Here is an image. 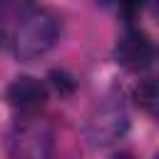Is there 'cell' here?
Wrapping results in <instances>:
<instances>
[{
  "mask_svg": "<svg viewBox=\"0 0 159 159\" xmlns=\"http://www.w3.org/2000/svg\"><path fill=\"white\" fill-rule=\"evenodd\" d=\"M132 99L144 114H149L152 119H159V80L157 77L139 80L132 89Z\"/></svg>",
  "mask_w": 159,
  "mask_h": 159,
  "instance_id": "cell-6",
  "label": "cell"
},
{
  "mask_svg": "<svg viewBox=\"0 0 159 159\" xmlns=\"http://www.w3.org/2000/svg\"><path fill=\"white\" fill-rule=\"evenodd\" d=\"M114 60L127 72H144L154 62V45L139 27L127 25L114 45Z\"/></svg>",
  "mask_w": 159,
  "mask_h": 159,
  "instance_id": "cell-4",
  "label": "cell"
},
{
  "mask_svg": "<svg viewBox=\"0 0 159 159\" xmlns=\"http://www.w3.org/2000/svg\"><path fill=\"white\" fill-rule=\"evenodd\" d=\"M147 5H149L152 15H154V17H157V22H159V0H147Z\"/></svg>",
  "mask_w": 159,
  "mask_h": 159,
  "instance_id": "cell-10",
  "label": "cell"
},
{
  "mask_svg": "<svg viewBox=\"0 0 159 159\" xmlns=\"http://www.w3.org/2000/svg\"><path fill=\"white\" fill-rule=\"evenodd\" d=\"M7 152L22 159H42L52 154V127L37 112H25L7 134Z\"/></svg>",
  "mask_w": 159,
  "mask_h": 159,
  "instance_id": "cell-2",
  "label": "cell"
},
{
  "mask_svg": "<svg viewBox=\"0 0 159 159\" xmlns=\"http://www.w3.org/2000/svg\"><path fill=\"white\" fill-rule=\"evenodd\" d=\"M104 2L129 22V20L139 12V7H142V2H144V0H104Z\"/></svg>",
  "mask_w": 159,
  "mask_h": 159,
  "instance_id": "cell-8",
  "label": "cell"
},
{
  "mask_svg": "<svg viewBox=\"0 0 159 159\" xmlns=\"http://www.w3.org/2000/svg\"><path fill=\"white\" fill-rule=\"evenodd\" d=\"M129 132V117H127V109L114 102V99H107L102 104H97L87 119V127H84V134H87V142L97 149H104V147H112L117 142H122Z\"/></svg>",
  "mask_w": 159,
  "mask_h": 159,
  "instance_id": "cell-3",
  "label": "cell"
},
{
  "mask_svg": "<svg viewBox=\"0 0 159 159\" xmlns=\"http://www.w3.org/2000/svg\"><path fill=\"white\" fill-rule=\"evenodd\" d=\"M35 10V0H0V27L17 25Z\"/></svg>",
  "mask_w": 159,
  "mask_h": 159,
  "instance_id": "cell-7",
  "label": "cell"
},
{
  "mask_svg": "<svg viewBox=\"0 0 159 159\" xmlns=\"http://www.w3.org/2000/svg\"><path fill=\"white\" fill-rule=\"evenodd\" d=\"M47 94H50V87L32 75H17L5 87V102L12 109H17L20 114L37 112L47 102Z\"/></svg>",
  "mask_w": 159,
  "mask_h": 159,
  "instance_id": "cell-5",
  "label": "cell"
},
{
  "mask_svg": "<svg viewBox=\"0 0 159 159\" xmlns=\"http://www.w3.org/2000/svg\"><path fill=\"white\" fill-rule=\"evenodd\" d=\"M60 40V22L50 10H32L15 25L12 50L20 62H35L45 57Z\"/></svg>",
  "mask_w": 159,
  "mask_h": 159,
  "instance_id": "cell-1",
  "label": "cell"
},
{
  "mask_svg": "<svg viewBox=\"0 0 159 159\" xmlns=\"http://www.w3.org/2000/svg\"><path fill=\"white\" fill-rule=\"evenodd\" d=\"M50 77H52V84H55V89H57V92L70 94V92L75 89V82H72V80H70L65 72H52Z\"/></svg>",
  "mask_w": 159,
  "mask_h": 159,
  "instance_id": "cell-9",
  "label": "cell"
}]
</instances>
